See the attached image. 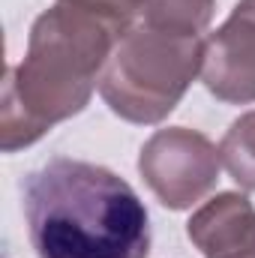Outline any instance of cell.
I'll use <instances>...</instances> for the list:
<instances>
[{"mask_svg":"<svg viewBox=\"0 0 255 258\" xmlns=\"http://www.w3.org/2000/svg\"><path fill=\"white\" fill-rule=\"evenodd\" d=\"M138 168L165 207L183 210L213 183L219 156L207 138L186 129H168L150 138L141 150Z\"/></svg>","mask_w":255,"mask_h":258,"instance_id":"3","label":"cell"},{"mask_svg":"<svg viewBox=\"0 0 255 258\" xmlns=\"http://www.w3.org/2000/svg\"><path fill=\"white\" fill-rule=\"evenodd\" d=\"M204 84L225 102L255 99V0H240L204 45Z\"/></svg>","mask_w":255,"mask_h":258,"instance_id":"4","label":"cell"},{"mask_svg":"<svg viewBox=\"0 0 255 258\" xmlns=\"http://www.w3.org/2000/svg\"><path fill=\"white\" fill-rule=\"evenodd\" d=\"M198 66H204L198 33L144 21L117 42L99 90L114 114L156 123L174 108Z\"/></svg>","mask_w":255,"mask_h":258,"instance_id":"2","label":"cell"},{"mask_svg":"<svg viewBox=\"0 0 255 258\" xmlns=\"http://www.w3.org/2000/svg\"><path fill=\"white\" fill-rule=\"evenodd\" d=\"M21 210L36 258H147L150 216L114 171L54 156L21 180Z\"/></svg>","mask_w":255,"mask_h":258,"instance_id":"1","label":"cell"},{"mask_svg":"<svg viewBox=\"0 0 255 258\" xmlns=\"http://www.w3.org/2000/svg\"><path fill=\"white\" fill-rule=\"evenodd\" d=\"M186 231L207 258H255V207L243 195L225 192L207 201Z\"/></svg>","mask_w":255,"mask_h":258,"instance_id":"5","label":"cell"}]
</instances>
